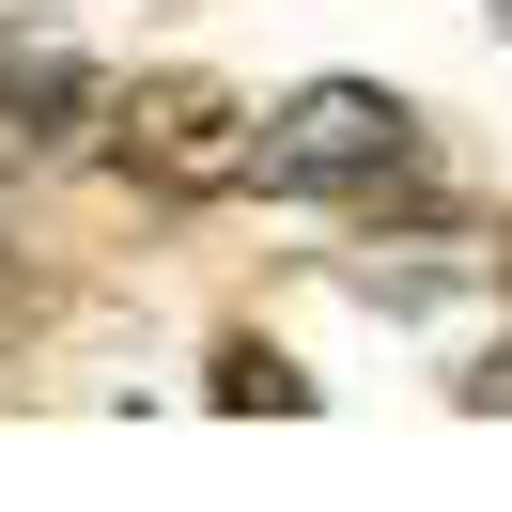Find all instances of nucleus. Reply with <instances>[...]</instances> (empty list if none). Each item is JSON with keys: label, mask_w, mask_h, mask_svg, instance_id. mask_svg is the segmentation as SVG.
Returning <instances> with one entry per match:
<instances>
[{"label": "nucleus", "mask_w": 512, "mask_h": 512, "mask_svg": "<svg viewBox=\"0 0 512 512\" xmlns=\"http://www.w3.org/2000/svg\"><path fill=\"white\" fill-rule=\"evenodd\" d=\"M450 404H481V419H497V404H512V342H481L466 373H450Z\"/></svg>", "instance_id": "6"}, {"label": "nucleus", "mask_w": 512, "mask_h": 512, "mask_svg": "<svg viewBox=\"0 0 512 512\" xmlns=\"http://www.w3.org/2000/svg\"><path fill=\"white\" fill-rule=\"evenodd\" d=\"M450 280H481V249H466V233H404V249L373 233V249H357V295H373V311H435Z\"/></svg>", "instance_id": "4"}, {"label": "nucleus", "mask_w": 512, "mask_h": 512, "mask_svg": "<svg viewBox=\"0 0 512 512\" xmlns=\"http://www.w3.org/2000/svg\"><path fill=\"white\" fill-rule=\"evenodd\" d=\"M94 140L125 156V187H156V202H233L249 156H264V109L233 94V78H202V63H156L140 94H109Z\"/></svg>", "instance_id": "1"}, {"label": "nucleus", "mask_w": 512, "mask_h": 512, "mask_svg": "<svg viewBox=\"0 0 512 512\" xmlns=\"http://www.w3.org/2000/svg\"><path fill=\"white\" fill-rule=\"evenodd\" d=\"M497 280H512V233H497Z\"/></svg>", "instance_id": "8"}, {"label": "nucleus", "mask_w": 512, "mask_h": 512, "mask_svg": "<svg viewBox=\"0 0 512 512\" xmlns=\"http://www.w3.org/2000/svg\"><path fill=\"white\" fill-rule=\"evenodd\" d=\"M404 156H419V109H404V94H373V78H311V94L264 109L249 187H280V202H373V187H404Z\"/></svg>", "instance_id": "2"}, {"label": "nucleus", "mask_w": 512, "mask_h": 512, "mask_svg": "<svg viewBox=\"0 0 512 512\" xmlns=\"http://www.w3.org/2000/svg\"><path fill=\"white\" fill-rule=\"evenodd\" d=\"M94 125H109V63H94V47H63V32L0 47V171H47V156H78Z\"/></svg>", "instance_id": "3"}, {"label": "nucleus", "mask_w": 512, "mask_h": 512, "mask_svg": "<svg viewBox=\"0 0 512 512\" xmlns=\"http://www.w3.org/2000/svg\"><path fill=\"white\" fill-rule=\"evenodd\" d=\"M218 404H280V419H311V373H295L280 342H218Z\"/></svg>", "instance_id": "5"}, {"label": "nucleus", "mask_w": 512, "mask_h": 512, "mask_svg": "<svg viewBox=\"0 0 512 512\" xmlns=\"http://www.w3.org/2000/svg\"><path fill=\"white\" fill-rule=\"evenodd\" d=\"M481 16H497V32H512V0H481Z\"/></svg>", "instance_id": "7"}]
</instances>
